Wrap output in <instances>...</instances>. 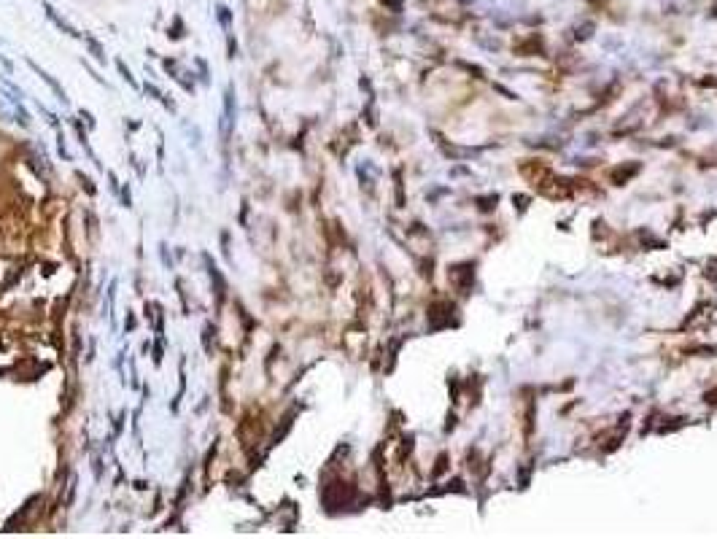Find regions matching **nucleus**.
<instances>
[{"mask_svg": "<svg viewBox=\"0 0 717 539\" xmlns=\"http://www.w3.org/2000/svg\"><path fill=\"white\" fill-rule=\"evenodd\" d=\"M235 116H238V103H235V86L229 84L224 89V114H221V138L224 141H229V135H232Z\"/></svg>", "mask_w": 717, "mask_h": 539, "instance_id": "1", "label": "nucleus"}, {"mask_svg": "<svg viewBox=\"0 0 717 539\" xmlns=\"http://www.w3.org/2000/svg\"><path fill=\"white\" fill-rule=\"evenodd\" d=\"M27 65H30V70H33L35 76H38V79H41V82L46 84V86H49L51 92H54V95H57V100H60V103H63V105H67V103H70V100H67V92H65V89H63V86H60V84L54 82V76H49V73H46V70H44V67H38V65H35L33 60H27Z\"/></svg>", "mask_w": 717, "mask_h": 539, "instance_id": "2", "label": "nucleus"}, {"mask_svg": "<svg viewBox=\"0 0 717 539\" xmlns=\"http://www.w3.org/2000/svg\"><path fill=\"white\" fill-rule=\"evenodd\" d=\"M44 8H46V17H49V22H54V27H57V30H63V33L70 35V38H82V33H79V30H76L67 19H63L57 11H54V6H51V3H44Z\"/></svg>", "mask_w": 717, "mask_h": 539, "instance_id": "3", "label": "nucleus"}, {"mask_svg": "<svg viewBox=\"0 0 717 539\" xmlns=\"http://www.w3.org/2000/svg\"><path fill=\"white\" fill-rule=\"evenodd\" d=\"M216 17H219V22H221V27L229 33V27H232V25H229V22H232V14H229V8L224 6V3H219V6H216Z\"/></svg>", "mask_w": 717, "mask_h": 539, "instance_id": "4", "label": "nucleus"}, {"mask_svg": "<svg viewBox=\"0 0 717 539\" xmlns=\"http://www.w3.org/2000/svg\"><path fill=\"white\" fill-rule=\"evenodd\" d=\"M116 67H119V73H122V79H124V82L130 84L132 89H141V86H138V82H135V76H132V73H130V67L124 65V63H122V60H116Z\"/></svg>", "mask_w": 717, "mask_h": 539, "instance_id": "5", "label": "nucleus"}, {"mask_svg": "<svg viewBox=\"0 0 717 539\" xmlns=\"http://www.w3.org/2000/svg\"><path fill=\"white\" fill-rule=\"evenodd\" d=\"M84 38H86L89 49H92V54H95V60H98V63H105V54H103V49H100L98 41H95V38H89V35H84Z\"/></svg>", "mask_w": 717, "mask_h": 539, "instance_id": "6", "label": "nucleus"}, {"mask_svg": "<svg viewBox=\"0 0 717 539\" xmlns=\"http://www.w3.org/2000/svg\"><path fill=\"white\" fill-rule=\"evenodd\" d=\"M0 63H3V65H6V70H14V65H11V63H8V60H6V57H3V54H0Z\"/></svg>", "mask_w": 717, "mask_h": 539, "instance_id": "7", "label": "nucleus"}]
</instances>
